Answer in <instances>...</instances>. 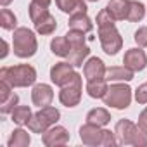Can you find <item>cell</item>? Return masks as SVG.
<instances>
[{
    "label": "cell",
    "instance_id": "obj_1",
    "mask_svg": "<svg viewBox=\"0 0 147 147\" xmlns=\"http://www.w3.org/2000/svg\"><path fill=\"white\" fill-rule=\"evenodd\" d=\"M97 26H99V38H100L102 50L109 55L118 54V50H121L123 47V40L114 26V18L107 12V9H102L97 14Z\"/></svg>",
    "mask_w": 147,
    "mask_h": 147
},
{
    "label": "cell",
    "instance_id": "obj_2",
    "mask_svg": "<svg viewBox=\"0 0 147 147\" xmlns=\"http://www.w3.org/2000/svg\"><path fill=\"white\" fill-rule=\"evenodd\" d=\"M0 80L7 82L12 88L14 87H28V85L35 83L36 71L30 64H19V66L2 67V69H0Z\"/></svg>",
    "mask_w": 147,
    "mask_h": 147
},
{
    "label": "cell",
    "instance_id": "obj_3",
    "mask_svg": "<svg viewBox=\"0 0 147 147\" xmlns=\"http://www.w3.org/2000/svg\"><path fill=\"white\" fill-rule=\"evenodd\" d=\"M114 135L121 145H147V133H144L138 125H133L130 119H121L116 123Z\"/></svg>",
    "mask_w": 147,
    "mask_h": 147
},
{
    "label": "cell",
    "instance_id": "obj_4",
    "mask_svg": "<svg viewBox=\"0 0 147 147\" xmlns=\"http://www.w3.org/2000/svg\"><path fill=\"white\" fill-rule=\"evenodd\" d=\"M30 18H31V21L35 24V30L40 35H52L55 31V28H57L55 18L42 4H36V2L30 4Z\"/></svg>",
    "mask_w": 147,
    "mask_h": 147
},
{
    "label": "cell",
    "instance_id": "obj_5",
    "mask_svg": "<svg viewBox=\"0 0 147 147\" xmlns=\"http://www.w3.org/2000/svg\"><path fill=\"white\" fill-rule=\"evenodd\" d=\"M12 47H14V54L21 59L31 57L36 52V38L35 33L28 28H18L14 30V36H12Z\"/></svg>",
    "mask_w": 147,
    "mask_h": 147
},
{
    "label": "cell",
    "instance_id": "obj_6",
    "mask_svg": "<svg viewBox=\"0 0 147 147\" xmlns=\"http://www.w3.org/2000/svg\"><path fill=\"white\" fill-rule=\"evenodd\" d=\"M80 138L87 145H114L118 140L109 130H100V126L87 123L80 128Z\"/></svg>",
    "mask_w": 147,
    "mask_h": 147
},
{
    "label": "cell",
    "instance_id": "obj_7",
    "mask_svg": "<svg viewBox=\"0 0 147 147\" xmlns=\"http://www.w3.org/2000/svg\"><path fill=\"white\" fill-rule=\"evenodd\" d=\"M66 36H67L69 45H71L67 61L73 66H83V59L88 57V54H90V49L85 43V33L83 31H76V30H69V33Z\"/></svg>",
    "mask_w": 147,
    "mask_h": 147
},
{
    "label": "cell",
    "instance_id": "obj_8",
    "mask_svg": "<svg viewBox=\"0 0 147 147\" xmlns=\"http://www.w3.org/2000/svg\"><path fill=\"white\" fill-rule=\"evenodd\" d=\"M102 100L106 106H111L116 109H125L131 102V88L125 83H114V85L107 87V92L102 97Z\"/></svg>",
    "mask_w": 147,
    "mask_h": 147
},
{
    "label": "cell",
    "instance_id": "obj_9",
    "mask_svg": "<svg viewBox=\"0 0 147 147\" xmlns=\"http://www.w3.org/2000/svg\"><path fill=\"white\" fill-rule=\"evenodd\" d=\"M59 111L55 107H42L36 114H31L30 121H28V128L33 131V133H45L57 119H59Z\"/></svg>",
    "mask_w": 147,
    "mask_h": 147
},
{
    "label": "cell",
    "instance_id": "obj_10",
    "mask_svg": "<svg viewBox=\"0 0 147 147\" xmlns=\"http://www.w3.org/2000/svg\"><path fill=\"white\" fill-rule=\"evenodd\" d=\"M80 99H82V76L76 73L75 78H73L69 83L61 87L59 100L67 107H75V106H78Z\"/></svg>",
    "mask_w": 147,
    "mask_h": 147
},
{
    "label": "cell",
    "instance_id": "obj_11",
    "mask_svg": "<svg viewBox=\"0 0 147 147\" xmlns=\"http://www.w3.org/2000/svg\"><path fill=\"white\" fill-rule=\"evenodd\" d=\"M75 66L71 62H57L52 69H50V80L59 85V87H64L66 83H69L73 78H75Z\"/></svg>",
    "mask_w": 147,
    "mask_h": 147
},
{
    "label": "cell",
    "instance_id": "obj_12",
    "mask_svg": "<svg viewBox=\"0 0 147 147\" xmlns=\"http://www.w3.org/2000/svg\"><path fill=\"white\" fill-rule=\"evenodd\" d=\"M19 97L18 94L12 92V87L7 82L0 80V113L2 114H9L12 113V109L18 106Z\"/></svg>",
    "mask_w": 147,
    "mask_h": 147
},
{
    "label": "cell",
    "instance_id": "obj_13",
    "mask_svg": "<svg viewBox=\"0 0 147 147\" xmlns=\"http://www.w3.org/2000/svg\"><path fill=\"white\" fill-rule=\"evenodd\" d=\"M123 64L126 67H130L133 73L135 71H142L147 66V55L140 49H130V50H126V54L123 57Z\"/></svg>",
    "mask_w": 147,
    "mask_h": 147
},
{
    "label": "cell",
    "instance_id": "obj_14",
    "mask_svg": "<svg viewBox=\"0 0 147 147\" xmlns=\"http://www.w3.org/2000/svg\"><path fill=\"white\" fill-rule=\"evenodd\" d=\"M43 144L49 145V147H54V145H64L69 142V133L64 126H52L49 128L43 137H42Z\"/></svg>",
    "mask_w": 147,
    "mask_h": 147
},
{
    "label": "cell",
    "instance_id": "obj_15",
    "mask_svg": "<svg viewBox=\"0 0 147 147\" xmlns=\"http://www.w3.org/2000/svg\"><path fill=\"white\" fill-rule=\"evenodd\" d=\"M106 66L99 57H92L87 61L85 67H83V75L87 78V82H94V80H102L106 76Z\"/></svg>",
    "mask_w": 147,
    "mask_h": 147
},
{
    "label": "cell",
    "instance_id": "obj_16",
    "mask_svg": "<svg viewBox=\"0 0 147 147\" xmlns=\"http://www.w3.org/2000/svg\"><path fill=\"white\" fill-rule=\"evenodd\" d=\"M52 99H54V92H52V88H50L49 85L38 83V85L33 87L31 100H33L35 106H38V107H47V106H50Z\"/></svg>",
    "mask_w": 147,
    "mask_h": 147
},
{
    "label": "cell",
    "instance_id": "obj_17",
    "mask_svg": "<svg viewBox=\"0 0 147 147\" xmlns=\"http://www.w3.org/2000/svg\"><path fill=\"white\" fill-rule=\"evenodd\" d=\"M106 9L114 18V21H123V19L128 18L130 0H109V4H107Z\"/></svg>",
    "mask_w": 147,
    "mask_h": 147
},
{
    "label": "cell",
    "instance_id": "obj_18",
    "mask_svg": "<svg viewBox=\"0 0 147 147\" xmlns=\"http://www.w3.org/2000/svg\"><path fill=\"white\" fill-rule=\"evenodd\" d=\"M104 78L109 82H130L133 80V71L126 66H113L106 69Z\"/></svg>",
    "mask_w": 147,
    "mask_h": 147
},
{
    "label": "cell",
    "instance_id": "obj_19",
    "mask_svg": "<svg viewBox=\"0 0 147 147\" xmlns=\"http://www.w3.org/2000/svg\"><path fill=\"white\" fill-rule=\"evenodd\" d=\"M69 30L90 33L94 30V24H92L90 18L87 16V12H76V14H71V18H69Z\"/></svg>",
    "mask_w": 147,
    "mask_h": 147
},
{
    "label": "cell",
    "instance_id": "obj_20",
    "mask_svg": "<svg viewBox=\"0 0 147 147\" xmlns=\"http://www.w3.org/2000/svg\"><path fill=\"white\" fill-rule=\"evenodd\" d=\"M57 7L66 14H76V12H87V5L83 0H55Z\"/></svg>",
    "mask_w": 147,
    "mask_h": 147
},
{
    "label": "cell",
    "instance_id": "obj_21",
    "mask_svg": "<svg viewBox=\"0 0 147 147\" xmlns=\"http://www.w3.org/2000/svg\"><path fill=\"white\" fill-rule=\"evenodd\" d=\"M111 121V114L104 109V107H97V109H92L88 114H87V123H92V125H97V126H104Z\"/></svg>",
    "mask_w": 147,
    "mask_h": 147
},
{
    "label": "cell",
    "instance_id": "obj_22",
    "mask_svg": "<svg viewBox=\"0 0 147 147\" xmlns=\"http://www.w3.org/2000/svg\"><path fill=\"white\" fill-rule=\"evenodd\" d=\"M50 49H52V52H54L55 55H59V57H67V55H69V49H71L67 36H57V38H54L52 43H50Z\"/></svg>",
    "mask_w": 147,
    "mask_h": 147
},
{
    "label": "cell",
    "instance_id": "obj_23",
    "mask_svg": "<svg viewBox=\"0 0 147 147\" xmlns=\"http://www.w3.org/2000/svg\"><path fill=\"white\" fill-rule=\"evenodd\" d=\"M87 92L90 97L94 99H102L107 92V85H106V78L102 80H94V82H88L87 83Z\"/></svg>",
    "mask_w": 147,
    "mask_h": 147
},
{
    "label": "cell",
    "instance_id": "obj_24",
    "mask_svg": "<svg viewBox=\"0 0 147 147\" xmlns=\"http://www.w3.org/2000/svg\"><path fill=\"white\" fill-rule=\"evenodd\" d=\"M12 116V121L16 125H28L30 118H31V109L28 106H16L11 113Z\"/></svg>",
    "mask_w": 147,
    "mask_h": 147
},
{
    "label": "cell",
    "instance_id": "obj_25",
    "mask_svg": "<svg viewBox=\"0 0 147 147\" xmlns=\"http://www.w3.org/2000/svg\"><path fill=\"white\" fill-rule=\"evenodd\" d=\"M30 135L24 131V130H21V128H18V130H14L12 131V135H11V138H9V147H26V145H30Z\"/></svg>",
    "mask_w": 147,
    "mask_h": 147
},
{
    "label": "cell",
    "instance_id": "obj_26",
    "mask_svg": "<svg viewBox=\"0 0 147 147\" xmlns=\"http://www.w3.org/2000/svg\"><path fill=\"white\" fill-rule=\"evenodd\" d=\"M145 16V7L142 2H137V0H130V9H128V18L126 21L137 23Z\"/></svg>",
    "mask_w": 147,
    "mask_h": 147
},
{
    "label": "cell",
    "instance_id": "obj_27",
    "mask_svg": "<svg viewBox=\"0 0 147 147\" xmlns=\"http://www.w3.org/2000/svg\"><path fill=\"white\" fill-rule=\"evenodd\" d=\"M16 23L18 21H16L14 12H11L9 9H2V12H0V26L4 30H14Z\"/></svg>",
    "mask_w": 147,
    "mask_h": 147
},
{
    "label": "cell",
    "instance_id": "obj_28",
    "mask_svg": "<svg viewBox=\"0 0 147 147\" xmlns=\"http://www.w3.org/2000/svg\"><path fill=\"white\" fill-rule=\"evenodd\" d=\"M135 42L138 43V47H147V26L135 31Z\"/></svg>",
    "mask_w": 147,
    "mask_h": 147
},
{
    "label": "cell",
    "instance_id": "obj_29",
    "mask_svg": "<svg viewBox=\"0 0 147 147\" xmlns=\"http://www.w3.org/2000/svg\"><path fill=\"white\" fill-rule=\"evenodd\" d=\"M135 99L138 104H147V83L145 85H140L135 92Z\"/></svg>",
    "mask_w": 147,
    "mask_h": 147
},
{
    "label": "cell",
    "instance_id": "obj_30",
    "mask_svg": "<svg viewBox=\"0 0 147 147\" xmlns=\"http://www.w3.org/2000/svg\"><path fill=\"white\" fill-rule=\"evenodd\" d=\"M138 128L144 131V133H147V107L142 111V114L138 116Z\"/></svg>",
    "mask_w": 147,
    "mask_h": 147
},
{
    "label": "cell",
    "instance_id": "obj_31",
    "mask_svg": "<svg viewBox=\"0 0 147 147\" xmlns=\"http://www.w3.org/2000/svg\"><path fill=\"white\" fill-rule=\"evenodd\" d=\"M2 49H4V50H2V59H4V57L7 55V52H9V50H7V49H9V47H7V42H2Z\"/></svg>",
    "mask_w": 147,
    "mask_h": 147
},
{
    "label": "cell",
    "instance_id": "obj_32",
    "mask_svg": "<svg viewBox=\"0 0 147 147\" xmlns=\"http://www.w3.org/2000/svg\"><path fill=\"white\" fill-rule=\"evenodd\" d=\"M33 2L42 4V5H45V7H49V5H50V0H33Z\"/></svg>",
    "mask_w": 147,
    "mask_h": 147
},
{
    "label": "cell",
    "instance_id": "obj_33",
    "mask_svg": "<svg viewBox=\"0 0 147 147\" xmlns=\"http://www.w3.org/2000/svg\"><path fill=\"white\" fill-rule=\"evenodd\" d=\"M11 2H12V0H0V4H2L4 7H5V5H9Z\"/></svg>",
    "mask_w": 147,
    "mask_h": 147
},
{
    "label": "cell",
    "instance_id": "obj_34",
    "mask_svg": "<svg viewBox=\"0 0 147 147\" xmlns=\"http://www.w3.org/2000/svg\"><path fill=\"white\" fill-rule=\"evenodd\" d=\"M88 2H97V0H88Z\"/></svg>",
    "mask_w": 147,
    "mask_h": 147
}]
</instances>
